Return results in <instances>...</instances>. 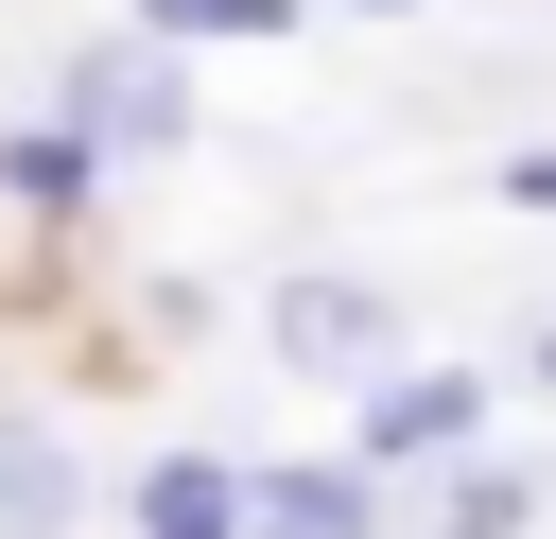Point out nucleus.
<instances>
[{"mask_svg":"<svg viewBox=\"0 0 556 539\" xmlns=\"http://www.w3.org/2000/svg\"><path fill=\"white\" fill-rule=\"evenodd\" d=\"M52 104L122 156V174H174L191 139H208V70L174 52V35H139V17H87V35H52Z\"/></svg>","mask_w":556,"mask_h":539,"instance_id":"f257e3e1","label":"nucleus"},{"mask_svg":"<svg viewBox=\"0 0 556 539\" xmlns=\"http://www.w3.org/2000/svg\"><path fill=\"white\" fill-rule=\"evenodd\" d=\"M261 348H278L295 383H330V400H365L382 365H417L382 261H278V278H261Z\"/></svg>","mask_w":556,"mask_h":539,"instance_id":"f03ea898","label":"nucleus"},{"mask_svg":"<svg viewBox=\"0 0 556 539\" xmlns=\"http://www.w3.org/2000/svg\"><path fill=\"white\" fill-rule=\"evenodd\" d=\"M486 435H504V365H434V348H417V365H382V383L348 400V452H365L382 487H434V469H469Z\"/></svg>","mask_w":556,"mask_h":539,"instance_id":"7ed1b4c3","label":"nucleus"},{"mask_svg":"<svg viewBox=\"0 0 556 539\" xmlns=\"http://www.w3.org/2000/svg\"><path fill=\"white\" fill-rule=\"evenodd\" d=\"M104 191H122V156H104V139L35 87V104L0 122V209H17L35 243H87V226H104Z\"/></svg>","mask_w":556,"mask_h":539,"instance_id":"20e7f679","label":"nucleus"},{"mask_svg":"<svg viewBox=\"0 0 556 539\" xmlns=\"http://www.w3.org/2000/svg\"><path fill=\"white\" fill-rule=\"evenodd\" d=\"M243 539H400V487L365 452H243Z\"/></svg>","mask_w":556,"mask_h":539,"instance_id":"39448f33","label":"nucleus"},{"mask_svg":"<svg viewBox=\"0 0 556 539\" xmlns=\"http://www.w3.org/2000/svg\"><path fill=\"white\" fill-rule=\"evenodd\" d=\"M87 504H104L87 435H70V417H35V400H0V539H70Z\"/></svg>","mask_w":556,"mask_h":539,"instance_id":"423d86ee","label":"nucleus"},{"mask_svg":"<svg viewBox=\"0 0 556 539\" xmlns=\"http://www.w3.org/2000/svg\"><path fill=\"white\" fill-rule=\"evenodd\" d=\"M122 539H243V452H208V435L139 452L122 469Z\"/></svg>","mask_w":556,"mask_h":539,"instance_id":"0eeeda50","label":"nucleus"},{"mask_svg":"<svg viewBox=\"0 0 556 539\" xmlns=\"http://www.w3.org/2000/svg\"><path fill=\"white\" fill-rule=\"evenodd\" d=\"M539 522H556V469H521V452L486 435L469 469H434V487H417V522H400V539H539Z\"/></svg>","mask_w":556,"mask_h":539,"instance_id":"6e6552de","label":"nucleus"},{"mask_svg":"<svg viewBox=\"0 0 556 539\" xmlns=\"http://www.w3.org/2000/svg\"><path fill=\"white\" fill-rule=\"evenodd\" d=\"M139 35H174V52H278L313 0H122Z\"/></svg>","mask_w":556,"mask_h":539,"instance_id":"1a4fd4ad","label":"nucleus"},{"mask_svg":"<svg viewBox=\"0 0 556 539\" xmlns=\"http://www.w3.org/2000/svg\"><path fill=\"white\" fill-rule=\"evenodd\" d=\"M486 191H504V209H556V139H521V156H504Z\"/></svg>","mask_w":556,"mask_h":539,"instance_id":"9d476101","label":"nucleus"},{"mask_svg":"<svg viewBox=\"0 0 556 539\" xmlns=\"http://www.w3.org/2000/svg\"><path fill=\"white\" fill-rule=\"evenodd\" d=\"M521 383H539V400H556V313H539V330H521Z\"/></svg>","mask_w":556,"mask_h":539,"instance_id":"9b49d317","label":"nucleus"},{"mask_svg":"<svg viewBox=\"0 0 556 539\" xmlns=\"http://www.w3.org/2000/svg\"><path fill=\"white\" fill-rule=\"evenodd\" d=\"M348 17H434V0H348Z\"/></svg>","mask_w":556,"mask_h":539,"instance_id":"f8f14e48","label":"nucleus"}]
</instances>
